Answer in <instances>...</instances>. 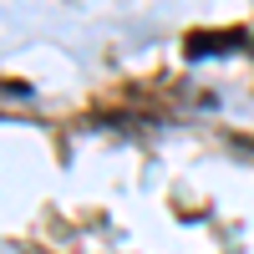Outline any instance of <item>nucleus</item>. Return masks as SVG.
Returning a JSON list of instances; mask_svg holds the SVG:
<instances>
[{"instance_id": "f257e3e1", "label": "nucleus", "mask_w": 254, "mask_h": 254, "mask_svg": "<svg viewBox=\"0 0 254 254\" xmlns=\"http://www.w3.org/2000/svg\"><path fill=\"white\" fill-rule=\"evenodd\" d=\"M244 46V31H193L183 41V56L188 61H203V56H229Z\"/></svg>"}]
</instances>
